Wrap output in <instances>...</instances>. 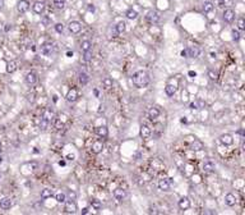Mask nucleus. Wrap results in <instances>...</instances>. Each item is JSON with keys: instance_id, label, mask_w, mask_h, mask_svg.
I'll return each instance as SVG.
<instances>
[{"instance_id": "f257e3e1", "label": "nucleus", "mask_w": 245, "mask_h": 215, "mask_svg": "<svg viewBox=\"0 0 245 215\" xmlns=\"http://www.w3.org/2000/svg\"><path fill=\"white\" fill-rule=\"evenodd\" d=\"M132 79H133V83L137 86L138 88L146 87V86L149 83V77H148V74H147V72H144V71L135 72V73L133 74Z\"/></svg>"}, {"instance_id": "f03ea898", "label": "nucleus", "mask_w": 245, "mask_h": 215, "mask_svg": "<svg viewBox=\"0 0 245 215\" xmlns=\"http://www.w3.org/2000/svg\"><path fill=\"white\" fill-rule=\"evenodd\" d=\"M146 19H147V22L155 24V23H157L160 21V14L157 13L156 10H149V12L147 13V15H146Z\"/></svg>"}, {"instance_id": "7ed1b4c3", "label": "nucleus", "mask_w": 245, "mask_h": 215, "mask_svg": "<svg viewBox=\"0 0 245 215\" xmlns=\"http://www.w3.org/2000/svg\"><path fill=\"white\" fill-rule=\"evenodd\" d=\"M68 30L70 31V34H79L82 30V24L78 22V21H72L68 24Z\"/></svg>"}, {"instance_id": "20e7f679", "label": "nucleus", "mask_w": 245, "mask_h": 215, "mask_svg": "<svg viewBox=\"0 0 245 215\" xmlns=\"http://www.w3.org/2000/svg\"><path fill=\"white\" fill-rule=\"evenodd\" d=\"M64 210L69 213V214H74L75 211H77V204H75L73 200H69L67 201L65 200V207H64Z\"/></svg>"}, {"instance_id": "39448f33", "label": "nucleus", "mask_w": 245, "mask_h": 215, "mask_svg": "<svg viewBox=\"0 0 245 215\" xmlns=\"http://www.w3.org/2000/svg\"><path fill=\"white\" fill-rule=\"evenodd\" d=\"M30 9V3L28 0H19L17 4V10L19 13H26Z\"/></svg>"}, {"instance_id": "423d86ee", "label": "nucleus", "mask_w": 245, "mask_h": 215, "mask_svg": "<svg viewBox=\"0 0 245 215\" xmlns=\"http://www.w3.org/2000/svg\"><path fill=\"white\" fill-rule=\"evenodd\" d=\"M159 188L161 191H168L171 188V182L168 178H162L159 181Z\"/></svg>"}, {"instance_id": "0eeeda50", "label": "nucleus", "mask_w": 245, "mask_h": 215, "mask_svg": "<svg viewBox=\"0 0 245 215\" xmlns=\"http://www.w3.org/2000/svg\"><path fill=\"white\" fill-rule=\"evenodd\" d=\"M114 197H115L118 201H123L124 198L127 197V191H125L124 188L119 187V188H116V190L114 191Z\"/></svg>"}, {"instance_id": "6e6552de", "label": "nucleus", "mask_w": 245, "mask_h": 215, "mask_svg": "<svg viewBox=\"0 0 245 215\" xmlns=\"http://www.w3.org/2000/svg\"><path fill=\"white\" fill-rule=\"evenodd\" d=\"M235 19V12L232 9H225L224 12V21L227 23H231L232 21Z\"/></svg>"}, {"instance_id": "1a4fd4ad", "label": "nucleus", "mask_w": 245, "mask_h": 215, "mask_svg": "<svg viewBox=\"0 0 245 215\" xmlns=\"http://www.w3.org/2000/svg\"><path fill=\"white\" fill-rule=\"evenodd\" d=\"M52 51H54V45L51 42H45V44L41 46V53L43 55H51Z\"/></svg>"}, {"instance_id": "9d476101", "label": "nucleus", "mask_w": 245, "mask_h": 215, "mask_svg": "<svg viewBox=\"0 0 245 215\" xmlns=\"http://www.w3.org/2000/svg\"><path fill=\"white\" fill-rule=\"evenodd\" d=\"M26 82L28 83V85H35L37 82V73L33 72V71H31L26 74Z\"/></svg>"}, {"instance_id": "9b49d317", "label": "nucleus", "mask_w": 245, "mask_h": 215, "mask_svg": "<svg viewBox=\"0 0 245 215\" xmlns=\"http://www.w3.org/2000/svg\"><path fill=\"white\" fill-rule=\"evenodd\" d=\"M160 114H161V110H160L157 106L151 108L149 111H148V115H149V119H151V120H156L157 118L160 117Z\"/></svg>"}, {"instance_id": "f8f14e48", "label": "nucleus", "mask_w": 245, "mask_h": 215, "mask_svg": "<svg viewBox=\"0 0 245 215\" xmlns=\"http://www.w3.org/2000/svg\"><path fill=\"white\" fill-rule=\"evenodd\" d=\"M78 99V91L77 88H70L69 92L67 94V101H69V103H73V101H75Z\"/></svg>"}, {"instance_id": "ddd939ff", "label": "nucleus", "mask_w": 245, "mask_h": 215, "mask_svg": "<svg viewBox=\"0 0 245 215\" xmlns=\"http://www.w3.org/2000/svg\"><path fill=\"white\" fill-rule=\"evenodd\" d=\"M151 133H152V131H151V128L148 127V126H146V124H142L140 126V137L142 138H149L151 137Z\"/></svg>"}, {"instance_id": "4468645a", "label": "nucleus", "mask_w": 245, "mask_h": 215, "mask_svg": "<svg viewBox=\"0 0 245 215\" xmlns=\"http://www.w3.org/2000/svg\"><path fill=\"white\" fill-rule=\"evenodd\" d=\"M12 205H13V202L9 197H4L3 200H0V207H2L3 210H8V209L12 207Z\"/></svg>"}, {"instance_id": "2eb2a0df", "label": "nucleus", "mask_w": 245, "mask_h": 215, "mask_svg": "<svg viewBox=\"0 0 245 215\" xmlns=\"http://www.w3.org/2000/svg\"><path fill=\"white\" fill-rule=\"evenodd\" d=\"M179 207H180L181 210H188L190 207V200L188 197H181L180 200H179Z\"/></svg>"}, {"instance_id": "dca6fc26", "label": "nucleus", "mask_w": 245, "mask_h": 215, "mask_svg": "<svg viewBox=\"0 0 245 215\" xmlns=\"http://www.w3.org/2000/svg\"><path fill=\"white\" fill-rule=\"evenodd\" d=\"M43 10H45V3L42 2H36L33 4V12L37 14H42Z\"/></svg>"}, {"instance_id": "f3484780", "label": "nucleus", "mask_w": 245, "mask_h": 215, "mask_svg": "<svg viewBox=\"0 0 245 215\" xmlns=\"http://www.w3.org/2000/svg\"><path fill=\"white\" fill-rule=\"evenodd\" d=\"M103 149V143L101 141H95L92 143V152L93 154H100Z\"/></svg>"}, {"instance_id": "a211bd4d", "label": "nucleus", "mask_w": 245, "mask_h": 215, "mask_svg": "<svg viewBox=\"0 0 245 215\" xmlns=\"http://www.w3.org/2000/svg\"><path fill=\"white\" fill-rule=\"evenodd\" d=\"M187 51H188V58H197L200 54V50L198 49L197 46L189 47V49H187Z\"/></svg>"}, {"instance_id": "6ab92c4d", "label": "nucleus", "mask_w": 245, "mask_h": 215, "mask_svg": "<svg viewBox=\"0 0 245 215\" xmlns=\"http://www.w3.org/2000/svg\"><path fill=\"white\" fill-rule=\"evenodd\" d=\"M220 141L225 145V146H230V145H232L234 140L232 137L230 136V134H222V136L220 137Z\"/></svg>"}, {"instance_id": "aec40b11", "label": "nucleus", "mask_w": 245, "mask_h": 215, "mask_svg": "<svg viewBox=\"0 0 245 215\" xmlns=\"http://www.w3.org/2000/svg\"><path fill=\"white\" fill-rule=\"evenodd\" d=\"M225 202L227 206H234L236 204V197L232 195V193H227L225 196Z\"/></svg>"}, {"instance_id": "412c9836", "label": "nucleus", "mask_w": 245, "mask_h": 215, "mask_svg": "<svg viewBox=\"0 0 245 215\" xmlns=\"http://www.w3.org/2000/svg\"><path fill=\"white\" fill-rule=\"evenodd\" d=\"M206 106V103L203 100H195V101H193V103H190V108L192 109H197V110H199V109H203V108Z\"/></svg>"}, {"instance_id": "4be33fe9", "label": "nucleus", "mask_w": 245, "mask_h": 215, "mask_svg": "<svg viewBox=\"0 0 245 215\" xmlns=\"http://www.w3.org/2000/svg\"><path fill=\"white\" fill-rule=\"evenodd\" d=\"M190 149H192L193 151H199V150L203 149V142L199 141V140H194V141L190 143Z\"/></svg>"}, {"instance_id": "5701e85b", "label": "nucleus", "mask_w": 245, "mask_h": 215, "mask_svg": "<svg viewBox=\"0 0 245 215\" xmlns=\"http://www.w3.org/2000/svg\"><path fill=\"white\" fill-rule=\"evenodd\" d=\"M96 133L99 134L100 137H107V134H108V131H107V127L106 126H100V127H97L96 128Z\"/></svg>"}, {"instance_id": "b1692460", "label": "nucleus", "mask_w": 245, "mask_h": 215, "mask_svg": "<svg viewBox=\"0 0 245 215\" xmlns=\"http://www.w3.org/2000/svg\"><path fill=\"white\" fill-rule=\"evenodd\" d=\"M203 170L206 173H212V172H215V164L212 161H207L203 164Z\"/></svg>"}, {"instance_id": "393cba45", "label": "nucleus", "mask_w": 245, "mask_h": 215, "mask_svg": "<svg viewBox=\"0 0 245 215\" xmlns=\"http://www.w3.org/2000/svg\"><path fill=\"white\" fill-rule=\"evenodd\" d=\"M92 49V44H91V41L88 40H86V41H82V44H80V50L86 53V51H91Z\"/></svg>"}, {"instance_id": "a878e982", "label": "nucleus", "mask_w": 245, "mask_h": 215, "mask_svg": "<svg viewBox=\"0 0 245 215\" xmlns=\"http://www.w3.org/2000/svg\"><path fill=\"white\" fill-rule=\"evenodd\" d=\"M165 92L167 96H174L176 92V86H174V85H167L166 87H165Z\"/></svg>"}, {"instance_id": "bb28decb", "label": "nucleus", "mask_w": 245, "mask_h": 215, "mask_svg": "<svg viewBox=\"0 0 245 215\" xmlns=\"http://www.w3.org/2000/svg\"><path fill=\"white\" fill-rule=\"evenodd\" d=\"M213 8H215V5H213V3H212V2H204V3H203V12H204V13L212 12V10H213Z\"/></svg>"}, {"instance_id": "cd10ccee", "label": "nucleus", "mask_w": 245, "mask_h": 215, "mask_svg": "<svg viewBox=\"0 0 245 215\" xmlns=\"http://www.w3.org/2000/svg\"><path fill=\"white\" fill-rule=\"evenodd\" d=\"M15 71H17V63H15L14 60L9 62V63L7 64V72H8V73H13V72H15Z\"/></svg>"}, {"instance_id": "c85d7f7f", "label": "nucleus", "mask_w": 245, "mask_h": 215, "mask_svg": "<svg viewBox=\"0 0 245 215\" xmlns=\"http://www.w3.org/2000/svg\"><path fill=\"white\" fill-rule=\"evenodd\" d=\"M102 85H103V87H105L106 90H110L112 87V79L110 77H105L102 79Z\"/></svg>"}, {"instance_id": "c756f323", "label": "nucleus", "mask_w": 245, "mask_h": 215, "mask_svg": "<svg viewBox=\"0 0 245 215\" xmlns=\"http://www.w3.org/2000/svg\"><path fill=\"white\" fill-rule=\"evenodd\" d=\"M88 81H90V77H88V74L84 73V72H82L79 73V82L82 85H87L88 83Z\"/></svg>"}, {"instance_id": "7c9ffc66", "label": "nucleus", "mask_w": 245, "mask_h": 215, "mask_svg": "<svg viewBox=\"0 0 245 215\" xmlns=\"http://www.w3.org/2000/svg\"><path fill=\"white\" fill-rule=\"evenodd\" d=\"M52 196V190L50 188H45V190L41 191V198H49Z\"/></svg>"}, {"instance_id": "2f4dec72", "label": "nucleus", "mask_w": 245, "mask_h": 215, "mask_svg": "<svg viewBox=\"0 0 245 215\" xmlns=\"http://www.w3.org/2000/svg\"><path fill=\"white\" fill-rule=\"evenodd\" d=\"M125 26H127V24H125V22H123V21H121V22H119V23L115 26V30H116L118 34H123V32L125 31V28H127Z\"/></svg>"}, {"instance_id": "473e14b6", "label": "nucleus", "mask_w": 245, "mask_h": 215, "mask_svg": "<svg viewBox=\"0 0 245 215\" xmlns=\"http://www.w3.org/2000/svg\"><path fill=\"white\" fill-rule=\"evenodd\" d=\"M54 5L56 9H64L65 8V0H54Z\"/></svg>"}, {"instance_id": "72a5a7b5", "label": "nucleus", "mask_w": 245, "mask_h": 215, "mask_svg": "<svg viewBox=\"0 0 245 215\" xmlns=\"http://www.w3.org/2000/svg\"><path fill=\"white\" fill-rule=\"evenodd\" d=\"M55 198H56V201H58L59 204H63V202H65V200H67V196H65V193L59 192L58 195L55 196Z\"/></svg>"}, {"instance_id": "f704fd0d", "label": "nucleus", "mask_w": 245, "mask_h": 215, "mask_svg": "<svg viewBox=\"0 0 245 215\" xmlns=\"http://www.w3.org/2000/svg\"><path fill=\"white\" fill-rule=\"evenodd\" d=\"M137 17H138V13L135 12V10L129 9L128 12H127V18H129V19H135Z\"/></svg>"}, {"instance_id": "c9c22d12", "label": "nucleus", "mask_w": 245, "mask_h": 215, "mask_svg": "<svg viewBox=\"0 0 245 215\" xmlns=\"http://www.w3.org/2000/svg\"><path fill=\"white\" fill-rule=\"evenodd\" d=\"M91 205H92V207H93L95 210H100L101 206H102V204L99 200H95V198H93V200H91Z\"/></svg>"}, {"instance_id": "e433bc0d", "label": "nucleus", "mask_w": 245, "mask_h": 215, "mask_svg": "<svg viewBox=\"0 0 245 215\" xmlns=\"http://www.w3.org/2000/svg\"><path fill=\"white\" fill-rule=\"evenodd\" d=\"M54 127H55L58 131H60V130H63V128H64V123L60 119H55V120H54Z\"/></svg>"}, {"instance_id": "4c0bfd02", "label": "nucleus", "mask_w": 245, "mask_h": 215, "mask_svg": "<svg viewBox=\"0 0 245 215\" xmlns=\"http://www.w3.org/2000/svg\"><path fill=\"white\" fill-rule=\"evenodd\" d=\"M47 126H49V120L46 119V118H42L41 119V122H40V124H39V127H40V130H46L47 128Z\"/></svg>"}, {"instance_id": "58836bf2", "label": "nucleus", "mask_w": 245, "mask_h": 215, "mask_svg": "<svg viewBox=\"0 0 245 215\" xmlns=\"http://www.w3.org/2000/svg\"><path fill=\"white\" fill-rule=\"evenodd\" d=\"M237 27H239V30H240V31L245 30V19L243 17H240V18L237 19Z\"/></svg>"}, {"instance_id": "ea45409f", "label": "nucleus", "mask_w": 245, "mask_h": 215, "mask_svg": "<svg viewBox=\"0 0 245 215\" xmlns=\"http://www.w3.org/2000/svg\"><path fill=\"white\" fill-rule=\"evenodd\" d=\"M208 77L212 81H217V78H218V74H217V72H215V71H208Z\"/></svg>"}, {"instance_id": "a19ab883", "label": "nucleus", "mask_w": 245, "mask_h": 215, "mask_svg": "<svg viewBox=\"0 0 245 215\" xmlns=\"http://www.w3.org/2000/svg\"><path fill=\"white\" fill-rule=\"evenodd\" d=\"M231 35H232V40H235V41L240 40V34H239L237 30H232L231 31Z\"/></svg>"}, {"instance_id": "79ce46f5", "label": "nucleus", "mask_w": 245, "mask_h": 215, "mask_svg": "<svg viewBox=\"0 0 245 215\" xmlns=\"http://www.w3.org/2000/svg\"><path fill=\"white\" fill-rule=\"evenodd\" d=\"M55 31L59 32V34H63V31H64V24H63V23H56V24H55Z\"/></svg>"}, {"instance_id": "37998d69", "label": "nucleus", "mask_w": 245, "mask_h": 215, "mask_svg": "<svg viewBox=\"0 0 245 215\" xmlns=\"http://www.w3.org/2000/svg\"><path fill=\"white\" fill-rule=\"evenodd\" d=\"M83 59H84V62H91L92 60V53L91 51H86Z\"/></svg>"}, {"instance_id": "c03bdc74", "label": "nucleus", "mask_w": 245, "mask_h": 215, "mask_svg": "<svg viewBox=\"0 0 245 215\" xmlns=\"http://www.w3.org/2000/svg\"><path fill=\"white\" fill-rule=\"evenodd\" d=\"M41 22H42V24H43V26H49V24L51 23V19L49 18V17H43Z\"/></svg>"}, {"instance_id": "a18cd8bd", "label": "nucleus", "mask_w": 245, "mask_h": 215, "mask_svg": "<svg viewBox=\"0 0 245 215\" xmlns=\"http://www.w3.org/2000/svg\"><path fill=\"white\" fill-rule=\"evenodd\" d=\"M68 197H69V200H75V197H77V193L75 192H73V191H70L69 193H68Z\"/></svg>"}, {"instance_id": "49530a36", "label": "nucleus", "mask_w": 245, "mask_h": 215, "mask_svg": "<svg viewBox=\"0 0 245 215\" xmlns=\"http://www.w3.org/2000/svg\"><path fill=\"white\" fill-rule=\"evenodd\" d=\"M181 56L188 58V51H187V50H183V51H181Z\"/></svg>"}, {"instance_id": "de8ad7c7", "label": "nucleus", "mask_w": 245, "mask_h": 215, "mask_svg": "<svg viewBox=\"0 0 245 215\" xmlns=\"http://www.w3.org/2000/svg\"><path fill=\"white\" fill-rule=\"evenodd\" d=\"M227 2H228V0H220V5H221V7H224Z\"/></svg>"}, {"instance_id": "09e8293b", "label": "nucleus", "mask_w": 245, "mask_h": 215, "mask_svg": "<svg viewBox=\"0 0 245 215\" xmlns=\"http://www.w3.org/2000/svg\"><path fill=\"white\" fill-rule=\"evenodd\" d=\"M189 76L190 77H195V76H197V73L193 72V71H189Z\"/></svg>"}, {"instance_id": "8fccbe9b", "label": "nucleus", "mask_w": 245, "mask_h": 215, "mask_svg": "<svg viewBox=\"0 0 245 215\" xmlns=\"http://www.w3.org/2000/svg\"><path fill=\"white\" fill-rule=\"evenodd\" d=\"M88 10H90V12H95V7H93V5H90Z\"/></svg>"}, {"instance_id": "3c124183", "label": "nucleus", "mask_w": 245, "mask_h": 215, "mask_svg": "<svg viewBox=\"0 0 245 215\" xmlns=\"http://www.w3.org/2000/svg\"><path fill=\"white\" fill-rule=\"evenodd\" d=\"M87 213H88V209H87V207H84L83 210H82V214H87Z\"/></svg>"}, {"instance_id": "603ef678", "label": "nucleus", "mask_w": 245, "mask_h": 215, "mask_svg": "<svg viewBox=\"0 0 245 215\" xmlns=\"http://www.w3.org/2000/svg\"><path fill=\"white\" fill-rule=\"evenodd\" d=\"M10 28H12V26H10V24H7V27H5V31H9Z\"/></svg>"}, {"instance_id": "864d4df0", "label": "nucleus", "mask_w": 245, "mask_h": 215, "mask_svg": "<svg viewBox=\"0 0 245 215\" xmlns=\"http://www.w3.org/2000/svg\"><path fill=\"white\" fill-rule=\"evenodd\" d=\"M4 7V0H0V9Z\"/></svg>"}, {"instance_id": "5fc2aeb1", "label": "nucleus", "mask_w": 245, "mask_h": 215, "mask_svg": "<svg viewBox=\"0 0 245 215\" xmlns=\"http://www.w3.org/2000/svg\"><path fill=\"white\" fill-rule=\"evenodd\" d=\"M67 55H68V56H72V55H73V53H72V51H68V53H67Z\"/></svg>"}, {"instance_id": "6e6d98bb", "label": "nucleus", "mask_w": 245, "mask_h": 215, "mask_svg": "<svg viewBox=\"0 0 245 215\" xmlns=\"http://www.w3.org/2000/svg\"><path fill=\"white\" fill-rule=\"evenodd\" d=\"M2 150H3V145H2V142H0V152H2Z\"/></svg>"}, {"instance_id": "4d7b16f0", "label": "nucleus", "mask_w": 245, "mask_h": 215, "mask_svg": "<svg viewBox=\"0 0 245 215\" xmlns=\"http://www.w3.org/2000/svg\"><path fill=\"white\" fill-rule=\"evenodd\" d=\"M3 163V158H2V155H0V164Z\"/></svg>"}]
</instances>
